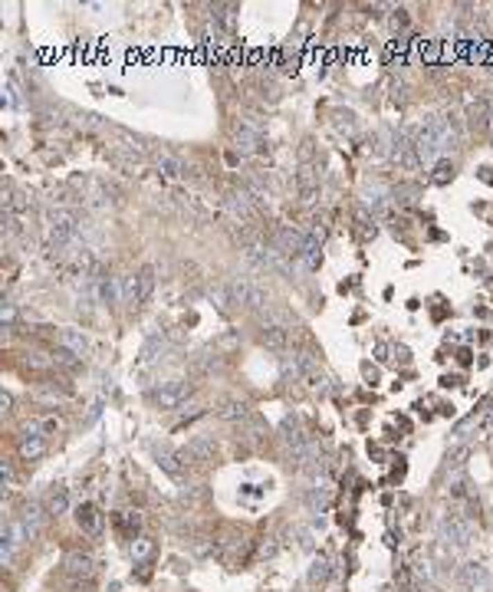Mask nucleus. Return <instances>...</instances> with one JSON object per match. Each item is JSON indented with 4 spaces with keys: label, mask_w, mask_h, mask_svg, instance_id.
<instances>
[{
    "label": "nucleus",
    "mask_w": 493,
    "mask_h": 592,
    "mask_svg": "<svg viewBox=\"0 0 493 592\" xmlns=\"http://www.w3.org/2000/svg\"><path fill=\"white\" fill-rule=\"evenodd\" d=\"M227 293H230V303H237L243 310H263L266 306V293L257 283H250V280H230Z\"/></svg>",
    "instance_id": "1"
},
{
    "label": "nucleus",
    "mask_w": 493,
    "mask_h": 592,
    "mask_svg": "<svg viewBox=\"0 0 493 592\" xmlns=\"http://www.w3.org/2000/svg\"><path fill=\"white\" fill-rule=\"evenodd\" d=\"M46 448H50V438L43 434L40 425H26V428L20 431V438H17V451H20L24 461H40V457L46 454Z\"/></svg>",
    "instance_id": "2"
},
{
    "label": "nucleus",
    "mask_w": 493,
    "mask_h": 592,
    "mask_svg": "<svg viewBox=\"0 0 493 592\" xmlns=\"http://www.w3.org/2000/svg\"><path fill=\"white\" fill-rule=\"evenodd\" d=\"M457 582H460L464 592H493V576L487 573L483 563H460Z\"/></svg>",
    "instance_id": "3"
},
{
    "label": "nucleus",
    "mask_w": 493,
    "mask_h": 592,
    "mask_svg": "<svg viewBox=\"0 0 493 592\" xmlns=\"http://www.w3.org/2000/svg\"><path fill=\"white\" fill-rule=\"evenodd\" d=\"M441 540L447 543V546H467L470 536H474V527H470V520H464L460 514H447V517L441 520Z\"/></svg>",
    "instance_id": "4"
},
{
    "label": "nucleus",
    "mask_w": 493,
    "mask_h": 592,
    "mask_svg": "<svg viewBox=\"0 0 493 592\" xmlns=\"http://www.w3.org/2000/svg\"><path fill=\"white\" fill-rule=\"evenodd\" d=\"M191 385L188 382H164L162 389L152 391V402L158 405V408H164V412H175V408H181V405L191 398Z\"/></svg>",
    "instance_id": "5"
},
{
    "label": "nucleus",
    "mask_w": 493,
    "mask_h": 592,
    "mask_svg": "<svg viewBox=\"0 0 493 592\" xmlns=\"http://www.w3.org/2000/svg\"><path fill=\"white\" fill-rule=\"evenodd\" d=\"M76 217L69 211H53L50 214V244L53 247H66L69 240L76 237Z\"/></svg>",
    "instance_id": "6"
},
{
    "label": "nucleus",
    "mask_w": 493,
    "mask_h": 592,
    "mask_svg": "<svg viewBox=\"0 0 493 592\" xmlns=\"http://www.w3.org/2000/svg\"><path fill=\"white\" fill-rule=\"evenodd\" d=\"M303 247H306V237L293 224H283L277 230V237H273V251L279 257H303Z\"/></svg>",
    "instance_id": "7"
},
{
    "label": "nucleus",
    "mask_w": 493,
    "mask_h": 592,
    "mask_svg": "<svg viewBox=\"0 0 493 592\" xmlns=\"http://www.w3.org/2000/svg\"><path fill=\"white\" fill-rule=\"evenodd\" d=\"M293 369H296V375L303 378L306 385H313V389H319V385L326 382V372L319 369V359L313 353H296L293 355Z\"/></svg>",
    "instance_id": "8"
},
{
    "label": "nucleus",
    "mask_w": 493,
    "mask_h": 592,
    "mask_svg": "<svg viewBox=\"0 0 493 592\" xmlns=\"http://www.w3.org/2000/svg\"><path fill=\"white\" fill-rule=\"evenodd\" d=\"M392 155L401 168H417V162H421V158H417V149H415V139H411L408 132H398V135H395Z\"/></svg>",
    "instance_id": "9"
},
{
    "label": "nucleus",
    "mask_w": 493,
    "mask_h": 592,
    "mask_svg": "<svg viewBox=\"0 0 493 592\" xmlns=\"http://www.w3.org/2000/svg\"><path fill=\"white\" fill-rule=\"evenodd\" d=\"M63 566H66V573H69V580L83 582V580H89V576L96 573V559H92L89 553H69Z\"/></svg>",
    "instance_id": "10"
},
{
    "label": "nucleus",
    "mask_w": 493,
    "mask_h": 592,
    "mask_svg": "<svg viewBox=\"0 0 493 592\" xmlns=\"http://www.w3.org/2000/svg\"><path fill=\"white\" fill-rule=\"evenodd\" d=\"M46 514H50V510H46L43 504H37V500H30V504H26L24 510L17 514V517H20V523L26 527V533H30V536H37L40 530H43V520H46Z\"/></svg>",
    "instance_id": "11"
},
{
    "label": "nucleus",
    "mask_w": 493,
    "mask_h": 592,
    "mask_svg": "<svg viewBox=\"0 0 493 592\" xmlns=\"http://www.w3.org/2000/svg\"><path fill=\"white\" fill-rule=\"evenodd\" d=\"M60 346H63L66 353H73L76 359H83V355L89 353V339L79 332V329H63V332H60Z\"/></svg>",
    "instance_id": "12"
},
{
    "label": "nucleus",
    "mask_w": 493,
    "mask_h": 592,
    "mask_svg": "<svg viewBox=\"0 0 493 592\" xmlns=\"http://www.w3.org/2000/svg\"><path fill=\"white\" fill-rule=\"evenodd\" d=\"M76 523H79V530H83V533L96 536V533H99V527H102V517H99V510H96L92 504H83V507H76Z\"/></svg>",
    "instance_id": "13"
},
{
    "label": "nucleus",
    "mask_w": 493,
    "mask_h": 592,
    "mask_svg": "<svg viewBox=\"0 0 493 592\" xmlns=\"http://www.w3.org/2000/svg\"><path fill=\"white\" fill-rule=\"evenodd\" d=\"M260 346H263V349H273V353H283V349H286V329L266 326L263 332H260Z\"/></svg>",
    "instance_id": "14"
},
{
    "label": "nucleus",
    "mask_w": 493,
    "mask_h": 592,
    "mask_svg": "<svg viewBox=\"0 0 493 592\" xmlns=\"http://www.w3.org/2000/svg\"><path fill=\"white\" fill-rule=\"evenodd\" d=\"M46 510H50V517H63L66 510H69V493H66V487H53L50 497H46Z\"/></svg>",
    "instance_id": "15"
},
{
    "label": "nucleus",
    "mask_w": 493,
    "mask_h": 592,
    "mask_svg": "<svg viewBox=\"0 0 493 592\" xmlns=\"http://www.w3.org/2000/svg\"><path fill=\"white\" fill-rule=\"evenodd\" d=\"M300 191H303V201H316V191H319V181L316 175H313V168H303L300 171Z\"/></svg>",
    "instance_id": "16"
},
{
    "label": "nucleus",
    "mask_w": 493,
    "mask_h": 592,
    "mask_svg": "<svg viewBox=\"0 0 493 592\" xmlns=\"http://www.w3.org/2000/svg\"><path fill=\"white\" fill-rule=\"evenodd\" d=\"M155 164H158V171H164L168 178H178V175H184V164L178 162L175 155H168V151H162L158 158H155Z\"/></svg>",
    "instance_id": "17"
},
{
    "label": "nucleus",
    "mask_w": 493,
    "mask_h": 592,
    "mask_svg": "<svg viewBox=\"0 0 493 592\" xmlns=\"http://www.w3.org/2000/svg\"><path fill=\"white\" fill-rule=\"evenodd\" d=\"M220 418L224 421H250V408L243 402H227L220 408Z\"/></svg>",
    "instance_id": "18"
},
{
    "label": "nucleus",
    "mask_w": 493,
    "mask_h": 592,
    "mask_svg": "<svg viewBox=\"0 0 493 592\" xmlns=\"http://www.w3.org/2000/svg\"><path fill=\"white\" fill-rule=\"evenodd\" d=\"M139 290H141V303L152 300V293H155V267H141L139 270Z\"/></svg>",
    "instance_id": "19"
},
{
    "label": "nucleus",
    "mask_w": 493,
    "mask_h": 592,
    "mask_svg": "<svg viewBox=\"0 0 493 592\" xmlns=\"http://www.w3.org/2000/svg\"><path fill=\"white\" fill-rule=\"evenodd\" d=\"M306 500H309V507H313V510H326L329 487H326V484H313V487H309V493H306Z\"/></svg>",
    "instance_id": "20"
},
{
    "label": "nucleus",
    "mask_w": 493,
    "mask_h": 592,
    "mask_svg": "<svg viewBox=\"0 0 493 592\" xmlns=\"http://www.w3.org/2000/svg\"><path fill=\"white\" fill-rule=\"evenodd\" d=\"M152 550H155V543L145 540V536L132 543V556H135V559H148V556H152Z\"/></svg>",
    "instance_id": "21"
},
{
    "label": "nucleus",
    "mask_w": 493,
    "mask_h": 592,
    "mask_svg": "<svg viewBox=\"0 0 493 592\" xmlns=\"http://www.w3.org/2000/svg\"><path fill=\"white\" fill-rule=\"evenodd\" d=\"M326 576H329V559H326V556H319L316 566H313V573H309V580L319 582V580H326Z\"/></svg>",
    "instance_id": "22"
},
{
    "label": "nucleus",
    "mask_w": 493,
    "mask_h": 592,
    "mask_svg": "<svg viewBox=\"0 0 493 592\" xmlns=\"http://www.w3.org/2000/svg\"><path fill=\"white\" fill-rule=\"evenodd\" d=\"M0 480H3V491H13V464L10 461H3V467H0Z\"/></svg>",
    "instance_id": "23"
},
{
    "label": "nucleus",
    "mask_w": 493,
    "mask_h": 592,
    "mask_svg": "<svg viewBox=\"0 0 493 592\" xmlns=\"http://www.w3.org/2000/svg\"><path fill=\"white\" fill-rule=\"evenodd\" d=\"M7 105H20V96H17V86H13V79H7Z\"/></svg>",
    "instance_id": "24"
},
{
    "label": "nucleus",
    "mask_w": 493,
    "mask_h": 592,
    "mask_svg": "<svg viewBox=\"0 0 493 592\" xmlns=\"http://www.w3.org/2000/svg\"><path fill=\"white\" fill-rule=\"evenodd\" d=\"M13 319H17V310H13V303H7L3 306V323H13Z\"/></svg>",
    "instance_id": "25"
},
{
    "label": "nucleus",
    "mask_w": 493,
    "mask_h": 592,
    "mask_svg": "<svg viewBox=\"0 0 493 592\" xmlns=\"http://www.w3.org/2000/svg\"><path fill=\"white\" fill-rule=\"evenodd\" d=\"M487 431H493V408H487V415H483V421H481Z\"/></svg>",
    "instance_id": "26"
},
{
    "label": "nucleus",
    "mask_w": 493,
    "mask_h": 592,
    "mask_svg": "<svg viewBox=\"0 0 493 592\" xmlns=\"http://www.w3.org/2000/svg\"><path fill=\"white\" fill-rule=\"evenodd\" d=\"M392 24H395V26H405V24H408V17H405V10H398V17H392Z\"/></svg>",
    "instance_id": "27"
}]
</instances>
